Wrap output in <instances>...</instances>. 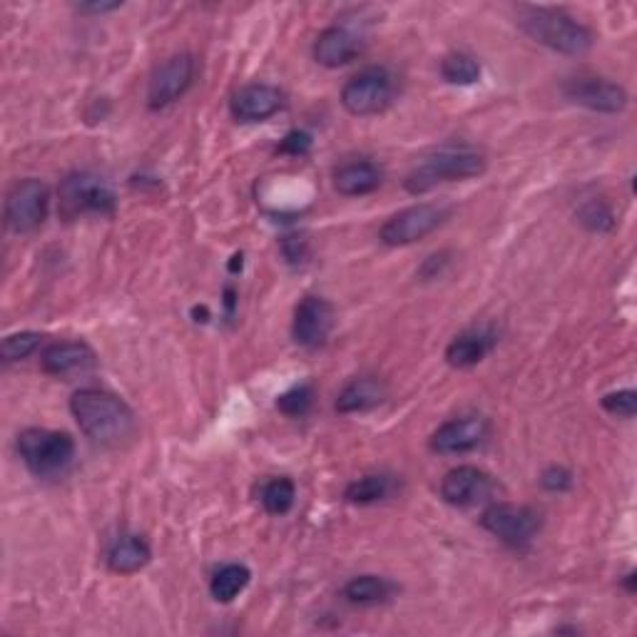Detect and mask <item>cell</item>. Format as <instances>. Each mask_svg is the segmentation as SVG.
<instances>
[{"label":"cell","instance_id":"3","mask_svg":"<svg viewBox=\"0 0 637 637\" xmlns=\"http://www.w3.org/2000/svg\"><path fill=\"white\" fill-rule=\"evenodd\" d=\"M486 172V158L476 150L469 148H444L434 154H428L413 167L403 187L411 195H426L434 187L444 183H455V179H471Z\"/></svg>","mask_w":637,"mask_h":637},{"label":"cell","instance_id":"14","mask_svg":"<svg viewBox=\"0 0 637 637\" xmlns=\"http://www.w3.org/2000/svg\"><path fill=\"white\" fill-rule=\"evenodd\" d=\"M494 478L476 466H459L446 473L441 480V498L453 508H471L486 503L494 496Z\"/></svg>","mask_w":637,"mask_h":637},{"label":"cell","instance_id":"28","mask_svg":"<svg viewBox=\"0 0 637 637\" xmlns=\"http://www.w3.org/2000/svg\"><path fill=\"white\" fill-rule=\"evenodd\" d=\"M42 337L38 332H18L5 337L3 344H0V357H3L5 364H13V361H23L30 354H36V349L40 347Z\"/></svg>","mask_w":637,"mask_h":637},{"label":"cell","instance_id":"9","mask_svg":"<svg viewBox=\"0 0 637 637\" xmlns=\"http://www.w3.org/2000/svg\"><path fill=\"white\" fill-rule=\"evenodd\" d=\"M480 525L496 536L503 544L521 548L528 546L533 538L540 533L544 519L536 508L528 505H515V503H494L488 505L484 515H480Z\"/></svg>","mask_w":637,"mask_h":637},{"label":"cell","instance_id":"34","mask_svg":"<svg viewBox=\"0 0 637 637\" xmlns=\"http://www.w3.org/2000/svg\"><path fill=\"white\" fill-rule=\"evenodd\" d=\"M117 8H123V3H83L77 11L80 13H92V15H102V13H113Z\"/></svg>","mask_w":637,"mask_h":637},{"label":"cell","instance_id":"35","mask_svg":"<svg viewBox=\"0 0 637 637\" xmlns=\"http://www.w3.org/2000/svg\"><path fill=\"white\" fill-rule=\"evenodd\" d=\"M625 583H627V590H630V592H635V573H630V575H627V578H625Z\"/></svg>","mask_w":637,"mask_h":637},{"label":"cell","instance_id":"26","mask_svg":"<svg viewBox=\"0 0 637 637\" xmlns=\"http://www.w3.org/2000/svg\"><path fill=\"white\" fill-rule=\"evenodd\" d=\"M441 75L451 85H473L480 80V63L469 53H449L441 60Z\"/></svg>","mask_w":637,"mask_h":637},{"label":"cell","instance_id":"17","mask_svg":"<svg viewBox=\"0 0 637 637\" xmlns=\"http://www.w3.org/2000/svg\"><path fill=\"white\" fill-rule=\"evenodd\" d=\"M361 53V40L347 28H326L314 42V60L324 67H341Z\"/></svg>","mask_w":637,"mask_h":637},{"label":"cell","instance_id":"22","mask_svg":"<svg viewBox=\"0 0 637 637\" xmlns=\"http://www.w3.org/2000/svg\"><path fill=\"white\" fill-rule=\"evenodd\" d=\"M396 585L382 575H357L344 585V598L351 605H378V602L391 600Z\"/></svg>","mask_w":637,"mask_h":637},{"label":"cell","instance_id":"2","mask_svg":"<svg viewBox=\"0 0 637 637\" xmlns=\"http://www.w3.org/2000/svg\"><path fill=\"white\" fill-rule=\"evenodd\" d=\"M519 25L525 36L563 55H585L596 42L588 25L575 21L561 8H519Z\"/></svg>","mask_w":637,"mask_h":637},{"label":"cell","instance_id":"19","mask_svg":"<svg viewBox=\"0 0 637 637\" xmlns=\"http://www.w3.org/2000/svg\"><path fill=\"white\" fill-rule=\"evenodd\" d=\"M108 567L120 575H133L142 571L145 565L152 561V548L142 536L135 533H123L113 540V546L108 548Z\"/></svg>","mask_w":637,"mask_h":637},{"label":"cell","instance_id":"23","mask_svg":"<svg viewBox=\"0 0 637 637\" xmlns=\"http://www.w3.org/2000/svg\"><path fill=\"white\" fill-rule=\"evenodd\" d=\"M396 490L394 476H386V473H372V476H364L349 484L344 490V498L354 505H374L382 503Z\"/></svg>","mask_w":637,"mask_h":637},{"label":"cell","instance_id":"13","mask_svg":"<svg viewBox=\"0 0 637 637\" xmlns=\"http://www.w3.org/2000/svg\"><path fill=\"white\" fill-rule=\"evenodd\" d=\"M488 419L461 416L441 424L432 436V451L441 455H463L476 451L488 438Z\"/></svg>","mask_w":637,"mask_h":637},{"label":"cell","instance_id":"20","mask_svg":"<svg viewBox=\"0 0 637 637\" xmlns=\"http://www.w3.org/2000/svg\"><path fill=\"white\" fill-rule=\"evenodd\" d=\"M386 399V386L376 376H359L344 386L337 399L339 413H364L382 407Z\"/></svg>","mask_w":637,"mask_h":637},{"label":"cell","instance_id":"31","mask_svg":"<svg viewBox=\"0 0 637 637\" xmlns=\"http://www.w3.org/2000/svg\"><path fill=\"white\" fill-rule=\"evenodd\" d=\"M573 473L561 466H550L540 473V486L550 490V494H565V490L573 488Z\"/></svg>","mask_w":637,"mask_h":637},{"label":"cell","instance_id":"33","mask_svg":"<svg viewBox=\"0 0 637 637\" xmlns=\"http://www.w3.org/2000/svg\"><path fill=\"white\" fill-rule=\"evenodd\" d=\"M446 257H449V254H444V252L428 257L426 264H424V270H421V274H424V277H428V279L438 277V272H441V266L449 264V260H446Z\"/></svg>","mask_w":637,"mask_h":637},{"label":"cell","instance_id":"10","mask_svg":"<svg viewBox=\"0 0 637 637\" xmlns=\"http://www.w3.org/2000/svg\"><path fill=\"white\" fill-rule=\"evenodd\" d=\"M197 63L189 53L172 55L165 60L158 71L150 77L148 88V108L150 110H165L172 102H177L189 90V85L195 80Z\"/></svg>","mask_w":637,"mask_h":637},{"label":"cell","instance_id":"6","mask_svg":"<svg viewBox=\"0 0 637 637\" xmlns=\"http://www.w3.org/2000/svg\"><path fill=\"white\" fill-rule=\"evenodd\" d=\"M396 80L386 67H366L344 85L341 105L357 117L384 113L394 102Z\"/></svg>","mask_w":637,"mask_h":637},{"label":"cell","instance_id":"27","mask_svg":"<svg viewBox=\"0 0 637 637\" xmlns=\"http://www.w3.org/2000/svg\"><path fill=\"white\" fill-rule=\"evenodd\" d=\"M312 407H314L312 384L291 386L289 391H284L277 399V409L284 413V416H291V419L307 416V413L312 411Z\"/></svg>","mask_w":637,"mask_h":637},{"label":"cell","instance_id":"30","mask_svg":"<svg viewBox=\"0 0 637 637\" xmlns=\"http://www.w3.org/2000/svg\"><path fill=\"white\" fill-rule=\"evenodd\" d=\"M600 403L610 416H617V419H633L637 413V394L633 389L605 394Z\"/></svg>","mask_w":637,"mask_h":637},{"label":"cell","instance_id":"8","mask_svg":"<svg viewBox=\"0 0 637 637\" xmlns=\"http://www.w3.org/2000/svg\"><path fill=\"white\" fill-rule=\"evenodd\" d=\"M449 210L438 204H413L407 207V210L396 212L394 217L386 220V225L378 232V239L386 247H409L416 245L421 239H426L428 235L444 225L449 220Z\"/></svg>","mask_w":637,"mask_h":637},{"label":"cell","instance_id":"16","mask_svg":"<svg viewBox=\"0 0 637 637\" xmlns=\"http://www.w3.org/2000/svg\"><path fill=\"white\" fill-rule=\"evenodd\" d=\"M284 108V92L274 85L254 83L247 88L237 90L229 100L232 115L242 123H264L279 113Z\"/></svg>","mask_w":637,"mask_h":637},{"label":"cell","instance_id":"11","mask_svg":"<svg viewBox=\"0 0 637 637\" xmlns=\"http://www.w3.org/2000/svg\"><path fill=\"white\" fill-rule=\"evenodd\" d=\"M563 95L575 105L588 108L592 113H623L627 108V90L608 77H573L563 85Z\"/></svg>","mask_w":637,"mask_h":637},{"label":"cell","instance_id":"1","mask_svg":"<svg viewBox=\"0 0 637 637\" xmlns=\"http://www.w3.org/2000/svg\"><path fill=\"white\" fill-rule=\"evenodd\" d=\"M71 411L80 432L98 446L125 444L135 434V413L120 396L102 389H80L73 394Z\"/></svg>","mask_w":637,"mask_h":637},{"label":"cell","instance_id":"18","mask_svg":"<svg viewBox=\"0 0 637 637\" xmlns=\"http://www.w3.org/2000/svg\"><path fill=\"white\" fill-rule=\"evenodd\" d=\"M384 172L372 160H354L334 172V187L344 197H364L382 187Z\"/></svg>","mask_w":637,"mask_h":637},{"label":"cell","instance_id":"12","mask_svg":"<svg viewBox=\"0 0 637 637\" xmlns=\"http://www.w3.org/2000/svg\"><path fill=\"white\" fill-rule=\"evenodd\" d=\"M334 329V307L324 297H304L299 301L291 324V337L304 349L324 347Z\"/></svg>","mask_w":637,"mask_h":637},{"label":"cell","instance_id":"7","mask_svg":"<svg viewBox=\"0 0 637 637\" xmlns=\"http://www.w3.org/2000/svg\"><path fill=\"white\" fill-rule=\"evenodd\" d=\"M50 187L38 177H25L5 197V225L15 235H30L48 220Z\"/></svg>","mask_w":637,"mask_h":637},{"label":"cell","instance_id":"29","mask_svg":"<svg viewBox=\"0 0 637 637\" xmlns=\"http://www.w3.org/2000/svg\"><path fill=\"white\" fill-rule=\"evenodd\" d=\"M580 222L588 229L592 232H610L615 227V217H613V210L605 202L600 200H592L588 204H583V210L578 212Z\"/></svg>","mask_w":637,"mask_h":637},{"label":"cell","instance_id":"5","mask_svg":"<svg viewBox=\"0 0 637 637\" xmlns=\"http://www.w3.org/2000/svg\"><path fill=\"white\" fill-rule=\"evenodd\" d=\"M58 210L63 220H77L83 214L110 217L117 207L113 185L92 172H73L58 187Z\"/></svg>","mask_w":637,"mask_h":637},{"label":"cell","instance_id":"25","mask_svg":"<svg viewBox=\"0 0 637 637\" xmlns=\"http://www.w3.org/2000/svg\"><path fill=\"white\" fill-rule=\"evenodd\" d=\"M297 501V486L295 480L287 476L272 478L270 484L262 488V505L270 515H284L291 511Z\"/></svg>","mask_w":637,"mask_h":637},{"label":"cell","instance_id":"15","mask_svg":"<svg viewBox=\"0 0 637 637\" xmlns=\"http://www.w3.org/2000/svg\"><path fill=\"white\" fill-rule=\"evenodd\" d=\"M98 366V354L85 341H58L42 351L40 369L48 376L67 378L77 374H88Z\"/></svg>","mask_w":637,"mask_h":637},{"label":"cell","instance_id":"21","mask_svg":"<svg viewBox=\"0 0 637 637\" xmlns=\"http://www.w3.org/2000/svg\"><path fill=\"white\" fill-rule=\"evenodd\" d=\"M496 344V334L488 329H473L455 337L449 349H446V361L455 369H471L480 364L486 359V354L494 349Z\"/></svg>","mask_w":637,"mask_h":637},{"label":"cell","instance_id":"4","mask_svg":"<svg viewBox=\"0 0 637 637\" xmlns=\"http://www.w3.org/2000/svg\"><path fill=\"white\" fill-rule=\"evenodd\" d=\"M18 455L33 476L60 478L75 459V441L65 432L50 428H25L18 434Z\"/></svg>","mask_w":637,"mask_h":637},{"label":"cell","instance_id":"24","mask_svg":"<svg viewBox=\"0 0 637 637\" xmlns=\"http://www.w3.org/2000/svg\"><path fill=\"white\" fill-rule=\"evenodd\" d=\"M249 580H252V573H249L247 565H239V563L222 565L220 571L212 575L210 592L217 602H232L239 592L247 590Z\"/></svg>","mask_w":637,"mask_h":637},{"label":"cell","instance_id":"32","mask_svg":"<svg viewBox=\"0 0 637 637\" xmlns=\"http://www.w3.org/2000/svg\"><path fill=\"white\" fill-rule=\"evenodd\" d=\"M277 150L282 154H291V158H301V154L312 150V135L304 130H291L287 133V137H284Z\"/></svg>","mask_w":637,"mask_h":637}]
</instances>
